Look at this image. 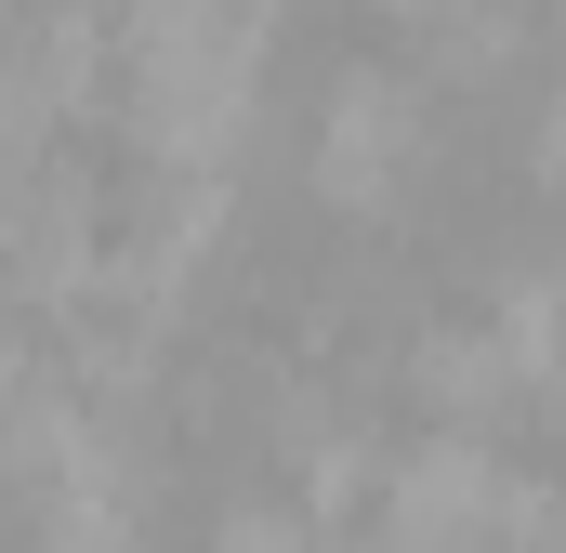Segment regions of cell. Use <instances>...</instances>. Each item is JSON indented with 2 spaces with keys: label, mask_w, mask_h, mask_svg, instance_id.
<instances>
[{
  "label": "cell",
  "mask_w": 566,
  "mask_h": 553,
  "mask_svg": "<svg viewBox=\"0 0 566 553\" xmlns=\"http://www.w3.org/2000/svg\"><path fill=\"white\" fill-rule=\"evenodd\" d=\"M448 133H461V93L434 80L422 53H369V66H343V80L316 93V119H303V185H316V211L396 238V225H422L434 185H448Z\"/></svg>",
  "instance_id": "1"
}]
</instances>
